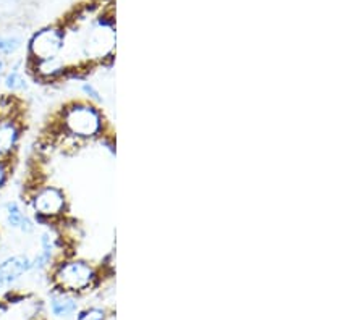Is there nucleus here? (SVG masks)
<instances>
[{
	"label": "nucleus",
	"mask_w": 364,
	"mask_h": 320,
	"mask_svg": "<svg viewBox=\"0 0 364 320\" xmlns=\"http://www.w3.org/2000/svg\"><path fill=\"white\" fill-rule=\"evenodd\" d=\"M81 91L85 92V96L90 99L91 102H102V97H101V92H99L96 87H94L92 84L90 83H85L83 86H81Z\"/></svg>",
	"instance_id": "f8f14e48"
},
{
	"label": "nucleus",
	"mask_w": 364,
	"mask_h": 320,
	"mask_svg": "<svg viewBox=\"0 0 364 320\" xmlns=\"http://www.w3.org/2000/svg\"><path fill=\"white\" fill-rule=\"evenodd\" d=\"M5 217H7V224L10 228L20 230L23 220H25L28 215L23 212V209L20 207L18 202L10 201L5 204Z\"/></svg>",
	"instance_id": "6e6552de"
},
{
	"label": "nucleus",
	"mask_w": 364,
	"mask_h": 320,
	"mask_svg": "<svg viewBox=\"0 0 364 320\" xmlns=\"http://www.w3.org/2000/svg\"><path fill=\"white\" fill-rule=\"evenodd\" d=\"M28 202L33 209L36 222L47 226L62 222L68 209L65 191L52 184L38 186L36 189H33L28 196Z\"/></svg>",
	"instance_id": "7ed1b4c3"
},
{
	"label": "nucleus",
	"mask_w": 364,
	"mask_h": 320,
	"mask_svg": "<svg viewBox=\"0 0 364 320\" xmlns=\"http://www.w3.org/2000/svg\"><path fill=\"white\" fill-rule=\"evenodd\" d=\"M21 48V39L16 36H0V55H14Z\"/></svg>",
	"instance_id": "1a4fd4ad"
},
{
	"label": "nucleus",
	"mask_w": 364,
	"mask_h": 320,
	"mask_svg": "<svg viewBox=\"0 0 364 320\" xmlns=\"http://www.w3.org/2000/svg\"><path fill=\"white\" fill-rule=\"evenodd\" d=\"M31 269H33V260L29 259L28 255L25 254L11 255V258L5 259L2 264H0V275L4 277L5 285H9Z\"/></svg>",
	"instance_id": "39448f33"
},
{
	"label": "nucleus",
	"mask_w": 364,
	"mask_h": 320,
	"mask_svg": "<svg viewBox=\"0 0 364 320\" xmlns=\"http://www.w3.org/2000/svg\"><path fill=\"white\" fill-rule=\"evenodd\" d=\"M76 301L73 296L62 294V293H54V298H52L50 307L54 316H70L76 311Z\"/></svg>",
	"instance_id": "0eeeda50"
},
{
	"label": "nucleus",
	"mask_w": 364,
	"mask_h": 320,
	"mask_svg": "<svg viewBox=\"0 0 364 320\" xmlns=\"http://www.w3.org/2000/svg\"><path fill=\"white\" fill-rule=\"evenodd\" d=\"M20 67H21V62L16 63V65H14L10 70H7V73H5V77L2 79L5 89H7L10 94H18V92L28 89V81Z\"/></svg>",
	"instance_id": "423d86ee"
},
{
	"label": "nucleus",
	"mask_w": 364,
	"mask_h": 320,
	"mask_svg": "<svg viewBox=\"0 0 364 320\" xmlns=\"http://www.w3.org/2000/svg\"><path fill=\"white\" fill-rule=\"evenodd\" d=\"M50 123L49 141L60 149L78 148L92 139H101L104 116L91 101H72L55 114Z\"/></svg>",
	"instance_id": "f257e3e1"
},
{
	"label": "nucleus",
	"mask_w": 364,
	"mask_h": 320,
	"mask_svg": "<svg viewBox=\"0 0 364 320\" xmlns=\"http://www.w3.org/2000/svg\"><path fill=\"white\" fill-rule=\"evenodd\" d=\"M49 282L54 293L68 296L87 293L97 282V272L83 259H63L50 265Z\"/></svg>",
	"instance_id": "f03ea898"
},
{
	"label": "nucleus",
	"mask_w": 364,
	"mask_h": 320,
	"mask_svg": "<svg viewBox=\"0 0 364 320\" xmlns=\"http://www.w3.org/2000/svg\"><path fill=\"white\" fill-rule=\"evenodd\" d=\"M4 285H5V280H4V277H2V275H0V289H2V288H4Z\"/></svg>",
	"instance_id": "4468645a"
},
{
	"label": "nucleus",
	"mask_w": 364,
	"mask_h": 320,
	"mask_svg": "<svg viewBox=\"0 0 364 320\" xmlns=\"http://www.w3.org/2000/svg\"><path fill=\"white\" fill-rule=\"evenodd\" d=\"M63 45H65V29L60 26L41 29L29 40L26 65L60 57Z\"/></svg>",
	"instance_id": "20e7f679"
},
{
	"label": "nucleus",
	"mask_w": 364,
	"mask_h": 320,
	"mask_svg": "<svg viewBox=\"0 0 364 320\" xmlns=\"http://www.w3.org/2000/svg\"><path fill=\"white\" fill-rule=\"evenodd\" d=\"M15 159H0V193H2L5 186L9 183V178H10V168H11V162Z\"/></svg>",
	"instance_id": "9d476101"
},
{
	"label": "nucleus",
	"mask_w": 364,
	"mask_h": 320,
	"mask_svg": "<svg viewBox=\"0 0 364 320\" xmlns=\"http://www.w3.org/2000/svg\"><path fill=\"white\" fill-rule=\"evenodd\" d=\"M7 60H5L4 55H0V83H2V79L5 77V73H7Z\"/></svg>",
	"instance_id": "ddd939ff"
},
{
	"label": "nucleus",
	"mask_w": 364,
	"mask_h": 320,
	"mask_svg": "<svg viewBox=\"0 0 364 320\" xmlns=\"http://www.w3.org/2000/svg\"><path fill=\"white\" fill-rule=\"evenodd\" d=\"M76 320H105V311L99 307H91V309L81 312Z\"/></svg>",
	"instance_id": "9b49d317"
}]
</instances>
